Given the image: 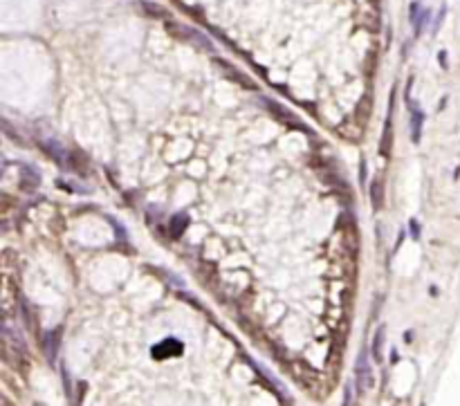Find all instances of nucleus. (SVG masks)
<instances>
[{"mask_svg": "<svg viewBox=\"0 0 460 406\" xmlns=\"http://www.w3.org/2000/svg\"><path fill=\"white\" fill-rule=\"evenodd\" d=\"M359 166H361V169H359V173H361V182H364V180H366V164L361 162Z\"/></svg>", "mask_w": 460, "mask_h": 406, "instance_id": "12", "label": "nucleus"}, {"mask_svg": "<svg viewBox=\"0 0 460 406\" xmlns=\"http://www.w3.org/2000/svg\"><path fill=\"white\" fill-rule=\"evenodd\" d=\"M187 225H189L187 213H180V216H175L173 220H171V233H173V236H180V233L187 229Z\"/></svg>", "mask_w": 460, "mask_h": 406, "instance_id": "6", "label": "nucleus"}, {"mask_svg": "<svg viewBox=\"0 0 460 406\" xmlns=\"http://www.w3.org/2000/svg\"><path fill=\"white\" fill-rule=\"evenodd\" d=\"M397 359H400V355H397V350L393 348L391 350V364H397Z\"/></svg>", "mask_w": 460, "mask_h": 406, "instance_id": "11", "label": "nucleus"}, {"mask_svg": "<svg viewBox=\"0 0 460 406\" xmlns=\"http://www.w3.org/2000/svg\"><path fill=\"white\" fill-rule=\"evenodd\" d=\"M371 202H373V209H382V205H384V184L379 182V180H375L373 182V187H371Z\"/></svg>", "mask_w": 460, "mask_h": 406, "instance_id": "5", "label": "nucleus"}, {"mask_svg": "<svg viewBox=\"0 0 460 406\" xmlns=\"http://www.w3.org/2000/svg\"><path fill=\"white\" fill-rule=\"evenodd\" d=\"M438 59H440V65H443V70H447V67H449V65H447V54H445V52H440V54H438Z\"/></svg>", "mask_w": 460, "mask_h": 406, "instance_id": "10", "label": "nucleus"}, {"mask_svg": "<svg viewBox=\"0 0 460 406\" xmlns=\"http://www.w3.org/2000/svg\"><path fill=\"white\" fill-rule=\"evenodd\" d=\"M409 18H411V25H413V29H415V36H418V34H422V29H425L427 21L431 18V11H429V9H422V7H420V3H411V7H409Z\"/></svg>", "mask_w": 460, "mask_h": 406, "instance_id": "2", "label": "nucleus"}, {"mask_svg": "<svg viewBox=\"0 0 460 406\" xmlns=\"http://www.w3.org/2000/svg\"><path fill=\"white\" fill-rule=\"evenodd\" d=\"M443 18H445V7L438 11V18H435V25H433V32H438L440 29V23H443Z\"/></svg>", "mask_w": 460, "mask_h": 406, "instance_id": "8", "label": "nucleus"}, {"mask_svg": "<svg viewBox=\"0 0 460 406\" xmlns=\"http://www.w3.org/2000/svg\"><path fill=\"white\" fill-rule=\"evenodd\" d=\"M371 3H373V5H377V3H379V0H371Z\"/></svg>", "mask_w": 460, "mask_h": 406, "instance_id": "13", "label": "nucleus"}, {"mask_svg": "<svg viewBox=\"0 0 460 406\" xmlns=\"http://www.w3.org/2000/svg\"><path fill=\"white\" fill-rule=\"evenodd\" d=\"M409 231H411V236H413V241H420V225H418V220H411Z\"/></svg>", "mask_w": 460, "mask_h": 406, "instance_id": "7", "label": "nucleus"}, {"mask_svg": "<svg viewBox=\"0 0 460 406\" xmlns=\"http://www.w3.org/2000/svg\"><path fill=\"white\" fill-rule=\"evenodd\" d=\"M409 108H411V139L418 144L422 137V124H425V113L420 110L418 103H413L409 99Z\"/></svg>", "mask_w": 460, "mask_h": 406, "instance_id": "3", "label": "nucleus"}, {"mask_svg": "<svg viewBox=\"0 0 460 406\" xmlns=\"http://www.w3.org/2000/svg\"><path fill=\"white\" fill-rule=\"evenodd\" d=\"M351 397H353V391H351V386H346V395H343V406H351Z\"/></svg>", "mask_w": 460, "mask_h": 406, "instance_id": "9", "label": "nucleus"}, {"mask_svg": "<svg viewBox=\"0 0 460 406\" xmlns=\"http://www.w3.org/2000/svg\"><path fill=\"white\" fill-rule=\"evenodd\" d=\"M355 377H357V391L359 393H364L373 386V371H371V359H368V350H361L359 357H357Z\"/></svg>", "mask_w": 460, "mask_h": 406, "instance_id": "1", "label": "nucleus"}, {"mask_svg": "<svg viewBox=\"0 0 460 406\" xmlns=\"http://www.w3.org/2000/svg\"><path fill=\"white\" fill-rule=\"evenodd\" d=\"M384 335H386L384 325H379L377 332H375V337H373L371 353H373V359H375L377 364H379V361H382V357H384Z\"/></svg>", "mask_w": 460, "mask_h": 406, "instance_id": "4", "label": "nucleus"}]
</instances>
